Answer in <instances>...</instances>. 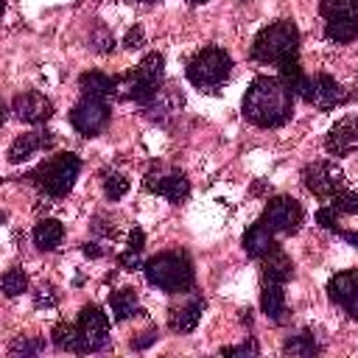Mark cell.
Masks as SVG:
<instances>
[{"mask_svg":"<svg viewBox=\"0 0 358 358\" xmlns=\"http://www.w3.org/2000/svg\"><path fill=\"white\" fill-rule=\"evenodd\" d=\"M64 238V227L56 221V218H42L36 227H34V243L45 252H53Z\"/></svg>","mask_w":358,"mask_h":358,"instance_id":"obj_24","label":"cell"},{"mask_svg":"<svg viewBox=\"0 0 358 358\" xmlns=\"http://www.w3.org/2000/svg\"><path fill=\"white\" fill-rule=\"evenodd\" d=\"M338 235L347 241V243H352V246H358V232H344V229H338Z\"/></svg>","mask_w":358,"mask_h":358,"instance_id":"obj_39","label":"cell"},{"mask_svg":"<svg viewBox=\"0 0 358 358\" xmlns=\"http://www.w3.org/2000/svg\"><path fill=\"white\" fill-rule=\"evenodd\" d=\"M151 341H157V333L154 330H148V333H143V338H137V341H131V347L134 350H145Z\"/></svg>","mask_w":358,"mask_h":358,"instance_id":"obj_38","label":"cell"},{"mask_svg":"<svg viewBox=\"0 0 358 358\" xmlns=\"http://www.w3.org/2000/svg\"><path fill=\"white\" fill-rule=\"evenodd\" d=\"M299 53V31L291 20H277L266 28L252 42V59L260 64H274L282 67L285 62H294Z\"/></svg>","mask_w":358,"mask_h":358,"instance_id":"obj_3","label":"cell"},{"mask_svg":"<svg viewBox=\"0 0 358 358\" xmlns=\"http://www.w3.org/2000/svg\"><path fill=\"white\" fill-rule=\"evenodd\" d=\"M324 148H327V154H333V157H344V154L355 151V148H358V115L341 117V120L327 131Z\"/></svg>","mask_w":358,"mask_h":358,"instance_id":"obj_14","label":"cell"},{"mask_svg":"<svg viewBox=\"0 0 358 358\" xmlns=\"http://www.w3.org/2000/svg\"><path fill=\"white\" fill-rule=\"evenodd\" d=\"M294 95H299L305 103L316 106V109H336L341 103H347V92L344 87L330 78L327 73H319V76H302L299 84L294 87Z\"/></svg>","mask_w":358,"mask_h":358,"instance_id":"obj_8","label":"cell"},{"mask_svg":"<svg viewBox=\"0 0 358 358\" xmlns=\"http://www.w3.org/2000/svg\"><path fill=\"white\" fill-rule=\"evenodd\" d=\"M42 350H45V341L42 338H17L11 344V350H8V355L11 358H20V355H36Z\"/></svg>","mask_w":358,"mask_h":358,"instance_id":"obj_30","label":"cell"},{"mask_svg":"<svg viewBox=\"0 0 358 358\" xmlns=\"http://www.w3.org/2000/svg\"><path fill=\"white\" fill-rule=\"evenodd\" d=\"M324 36L330 42H352L358 36V17H336V20H327L324 25Z\"/></svg>","mask_w":358,"mask_h":358,"instance_id":"obj_25","label":"cell"},{"mask_svg":"<svg viewBox=\"0 0 358 358\" xmlns=\"http://www.w3.org/2000/svg\"><path fill=\"white\" fill-rule=\"evenodd\" d=\"M302 218H305L302 204L291 196H274L263 210V221L271 227V232H280V235H294Z\"/></svg>","mask_w":358,"mask_h":358,"instance_id":"obj_11","label":"cell"},{"mask_svg":"<svg viewBox=\"0 0 358 358\" xmlns=\"http://www.w3.org/2000/svg\"><path fill=\"white\" fill-rule=\"evenodd\" d=\"M143 271H145V280L165 294H187L196 282L193 263L182 252H162L151 257L143 266Z\"/></svg>","mask_w":358,"mask_h":358,"instance_id":"obj_4","label":"cell"},{"mask_svg":"<svg viewBox=\"0 0 358 358\" xmlns=\"http://www.w3.org/2000/svg\"><path fill=\"white\" fill-rule=\"evenodd\" d=\"M14 115L22 120V123H45L50 115H53V103L36 92V90H28V92H20L14 98Z\"/></svg>","mask_w":358,"mask_h":358,"instance_id":"obj_15","label":"cell"},{"mask_svg":"<svg viewBox=\"0 0 358 358\" xmlns=\"http://www.w3.org/2000/svg\"><path fill=\"white\" fill-rule=\"evenodd\" d=\"M319 11L327 20H336V17H358V0H319Z\"/></svg>","mask_w":358,"mask_h":358,"instance_id":"obj_26","label":"cell"},{"mask_svg":"<svg viewBox=\"0 0 358 358\" xmlns=\"http://www.w3.org/2000/svg\"><path fill=\"white\" fill-rule=\"evenodd\" d=\"M78 171H81V159H78L76 154L64 151V154H53V157H48L45 162H39L36 171L31 173V179H34V185H36L45 196H50V199H64V196L73 190L76 179H78Z\"/></svg>","mask_w":358,"mask_h":358,"instance_id":"obj_5","label":"cell"},{"mask_svg":"<svg viewBox=\"0 0 358 358\" xmlns=\"http://www.w3.org/2000/svg\"><path fill=\"white\" fill-rule=\"evenodd\" d=\"M25 288H28V277H25L22 268H8L3 274V291H6V296H17Z\"/></svg>","mask_w":358,"mask_h":358,"instance_id":"obj_28","label":"cell"},{"mask_svg":"<svg viewBox=\"0 0 358 358\" xmlns=\"http://www.w3.org/2000/svg\"><path fill=\"white\" fill-rule=\"evenodd\" d=\"M84 255H87V257H98V255H101V249H98L95 243H84Z\"/></svg>","mask_w":358,"mask_h":358,"instance_id":"obj_40","label":"cell"},{"mask_svg":"<svg viewBox=\"0 0 358 358\" xmlns=\"http://www.w3.org/2000/svg\"><path fill=\"white\" fill-rule=\"evenodd\" d=\"M109 117H112V109H109L106 98H95V95H81V101L70 112L73 129L81 131V134H87V137L98 134L109 123Z\"/></svg>","mask_w":358,"mask_h":358,"instance_id":"obj_9","label":"cell"},{"mask_svg":"<svg viewBox=\"0 0 358 358\" xmlns=\"http://www.w3.org/2000/svg\"><path fill=\"white\" fill-rule=\"evenodd\" d=\"M109 310H112L115 322H126L129 316L140 313V305H137V291H134V288H120V291H112V294H109Z\"/></svg>","mask_w":358,"mask_h":358,"instance_id":"obj_23","label":"cell"},{"mask_svg":"<svg viewBox=\"0 0 358 358\" xmlns=\"http://www.w3.org/2000/svg\"><path fill=\"white\" fill-rule=\"evenodd\" d=\"M103 193H106V199H112V201L123 199V196L129 193V179H126L123 173H109V176L103 179Z\"/></svg>","mask_w":358,"mask_h":358,"instance_id":"obj_29","label":"cell"},{"mask_svg":"<svg viewBox=\"0 0 358 358\" xmlns=\"http://www.w3.org/2000/svg\"><path fill=\"white\" fill-rule=\"evenodd\" d=\"M271 246H274V232H271V227H268L263 218L246 229V235H243V249H246L249 257H257V260H260Z\"/></svg>","mask_w":358,"mask_h":358,"instance_id":"obj_20","label":"cell"},{"mask_svg":"<svg viewBox=\"0 0 358 358\" xmlns=\"http://www.w3.org/2000/svg\"><path fill=\"white\" fill-rule=\"evenodd\" d=\"M201 313H204V299L201 296H193V299H187L179 308H171L168 324H171L173 333H193L196 324L201 322Z\"/></svg>","mask_w":358,"mask_h":358,"instance_id":"obj_17","label":"cell"},{"mask_svg":"<svg viewBox=\"0 0 358 358\" xmlns=\"http://www.w3.org/2000/svg\"><path fill=\"white\" fill-rule=\"evenodd\" d=\"M117 263H120V268H126V271H134V268L140 266V252H131V249H126V252L117 257Z\"/></svg>","mask_w":358,"mask_h":358,"instance_id":"obj_34","label":"cell"},{"mask_svg":"<svg viewBox=\"0 0 358 358\" xmlns=\"http://www.w3.org/2000/svg\"><path fill=\"white\" fill-rule=\"evenodd\" d=\"M187 3H193V6H201V3H207V0H187Z\"/></svg>","mask_w":358,"mask_h":358,"instance_id":"obj_41","label":"cell"},{"mask_svg":"<svg viewBox=\"0 0 358 358\" xmlns=\"http://www.w3.org/2000/svg\"><path fill=\"white\" fill-rule=\"evenodd\" d=\"M316 224H319V227H324V229L338 232V210H336L333 204L319 207V210H316Z\"/></svg>","mask_w":358,"mask_h":358,"instance_id":"obj_32","label":"cell"},{"mask_svg":"<svg viewBox=\"0 0 358 358\" xmlns=\"http://www.w3.org/2000/svg\"><path fill=\"white\" fill-rule=\"evenodd\" d=\"M78 90L81 95H95V98H112L120 90V78L117 76H106L101 70H90L78 78Z\"/></svg>","mask_w":358,"mask_h":358,"instance_id":"obj_18","label":"cell"},{"mask_svg":"<svg viewBox=\"0 0 358 358\" xmlns=\"http://www.w3.org/2000/svg\"><path fill=\"white\" fill-rule=\"evenodd\" d=\"M162 78H165V59H162L159 53H148L129 76L120 78V84H123V90H126L123 98H129V101L145 106V103L159 92Z\"/></svg>","mask_w":358,"mask_h":358,"instance_id":"obj_7","label":"cell"},{"mask_svg":"<svg viewBox=\"0 0 358 358\" xmlns=\"http://www.w3.org/2000/svg\"><path fill=\"white\" fill-rule=\"evenodd\" d=\"M123 45H126V48H140V45H143V28H131V31L126 34Z\"/></svg>","mask_w":358,"mask_h":358,"instance_id":"obj_36","label":"cell"},{"mask_svg":"<svg viewBox=\"0 0 358 358\" xmlns=\"http://www.w3.org/2000/svg\"><path fill=\"white\" fill-rule=\"evenodd\" d=\"M327 294L338 308H344L352 319H358V268L333 274L327 282Z\"/></svg>","mask_w":358,"mask_h":358,"instance_id":"obj_12","label":"cell"},{"mask_svg":"<svg viewBox=\"0 0 358 358\" xmlns=\"http://www.w3.org/2000/svg\"><path fill=\"white\" fill-rule=\"evenodd\" d=\"M36 305L42 308V305H56V294H53V288H42L39 294H36Z\"/></svg>","mask_w":358,"mask_h":358,"instance_id":"obj_37","label":"cell"},{"mask_svg":"<svg viewBox=\"0 0 358 358\" xmlns=\"http://www.w3.org/2000/svg\"><path fill=\"white\" fill-rule=\"evenodd\" d=\"M185 73H187V81L193 87H199V90H215V87H221L229 78L232 59H229V53L224 48L210 45V48H201V50H196L190 56Z\"/></svg>","mask_w":358,"mask_h":358,"instance_id":"obj_6","label":"cell"},{"mask_svg":"<svg viewBox=\"0 0 358 358\" xmlns=\"http://www.w3.org/2000/svg\"><path fill=\"white\" fill-rule=\"evenodd\" d=\"M302 182H305V187H308L313 196H319V199H333L336 193L344 190V176H341L338 165L330 162V159H319V162L305 165Z\"/></svg>","mask_w":358,"mask_h":358,"instance_id":"obj_10","label":"cell"},{"mask_svg":"<svg viewBox=\"0 0 358 358\" xmlns=\"http://www.w3.org/2000/svg\"><path fill=\"white\" fill-rule=\"evenodd\" d=\"M260 274H263V282H288L291 280V274H294V263H291V257L285 255V249L282 246H271L263 257H260Z\"/></svg>","mask_w":358,"mask_h":358,"instance_id":"obj_16","label":"cell"},{"mask_svg":"<svg viewBox=\"0 0 358 358\" xmlns=\"http://www.w3.org/2000/svg\"><path fill=\"white\" fill-rule=\"evenodd\" d=\"M257 352H260V347L252 338H246L243 344H235V347H221V355H257Z\"/></svg>","mask_w":358,"mask_h":358,"instance_id":"obj_33","label":"cell"},{"mask_svg":"<svg viewBox=\"0 0 358 358\" xmlns=\"http://www.w3.org/2000/svg\"><path fill=\"white\" fill-rule=\"evenodd\" d=\"M294 92L280 76H257L243 95V117L260 129H277L291 120Z\"/></svg>","mask_w":358,"mask_h":358,"instance_id":"obj_1","label":"cell"},{"mask_svg":"<svg viewBox=\"0 0 358 358\" xmlns=\"http://www.w3.org/2000/svg\"><path fill=\"white\" fill-rule=\"evenodd\" d=\"M53 143V137L48 131H28V134H20L11 148H8V159L11 162H25L28 157H34L39 148H48Z\"/></svg>","mask_w":358,"mask_h":358,"instance_id":"obj_19","label":"cell"},{"mask_svg":"<svg viewBox=\"0 0 358 358\" xmlns=\"http://www.w3.org/2000/svg\"><path fill=\"white\" fill-rule=\"evenodd\" d=\"M109 341V319L98 305H84L76 324H59L53 344L70 352H98Z\"/></svg>","mask_w":358,"mask_h":358,"instance_id":"obj_2","label":"cell"},{"mask_svg":"<svg viewBox=\"0 0 358 358\" xmlns=\"http://www.w3.org/2000/svg\"><path fill=\"white\" fill-rule=\"evenodd\" d=\"M260 308L271 322H282L285 316V291L282 282H263V294H260Z\"/></svg>","mask_w":358,"mask_h":358,"instance_id":"obj_22","label":"cell"},{"mask_svg":"<svg viewBox=\"0 0 358 358\" xmlns=\"http://www.w3.org/2000/svg\"><path fill=\"white\" fill-rule=\"evenodd\" d=\"M282 352H288V355H316L319 347H316V341H313L310 333H299V336H291L282 344Z\"/></svg>","mask_w":358,"mask_h":358,"instance_id":"obj_27","label":"cell"},{"mask_svg":"<svg viewBox=\"0 0 358 358\" xmlns=\"http://www.w3.org/2000/svg\"><path fill=\"white\" fill-rule=\"evenodd\" d=\"M179 106H182V95L173 92L171 87H159V92H157L143 109L148 112V117H154V120H165V117H171L173 112H179Z\"/></svg>","mask_w":358,"mask_h":358,"instance_id":"obj_21","label":"cell"},{"mask_svg":"<svg viewBox=\"0 0 358 358\" xmlns=\"http://www.w3.org/2000/svg\"><path fill=\"white\" fill-rule=\"evenodd\" d=\"M143 243H145V235H143V229H131L129 232V246L126 249H131V252H143Z\"/></svg>","mask_w":358,"mask_h":358,"instance_id":"obj_35","label":"cell"},{"mask_svg":"<svg viewBox=\"0 0 358 358\" xmlns=\"http://www.w3.org/2000/svg\"><path fill=\"white\" fill-rule=\"evenodd\" d=\"M145 187H148L151 193H157V196H165V199L173 201V204L185 201L187 193H190V182H187V176L179 173V171L148 173V176H145Z\"/></svg>","mask_w":358,"mask_h":358,"instance_id":"obj_13","label":"cell"},{"mask_svg":"<svg viewBox=\"0 0 358 358\" xmlns=\"http://www.w3.org/2000/svg\"><path fill=\"white\" fill-rule=\"evenodd\" d=\"M145 3H151V0H145Z\"/></svg>","mask_w":358,"mask_h":358,"instance_id":"obj_42","label":"cell"},{"mask_svg":"<svg viewBox=\"0 0 358 358\" xmlns=\"http://www.w3.org/2000/svg\"><path fill=\"white\" fill-rule=\"evenodd\" d=\"M330 204L338 210V213H347V215H355L358 213V193H350V190H341L330 199Z\"/></svg>","mask_w":358,"mask_h":358,"instance_id":"obj_31","label":"cell"}]
</instances>
